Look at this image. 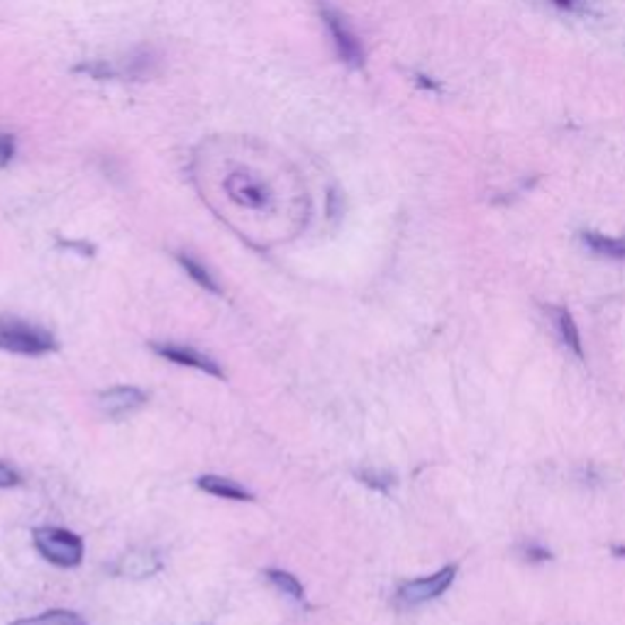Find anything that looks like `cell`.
Masks as SVG:
<instances>
[{
	"mask_svg": "<svg viewBox=\"0 0 625 625\" xmlns=\"http://www.w3.org/2000/svg\"><path fill=\"white\" fill-rule=\"evenodd\" d=\"M457 579V564H449V567H442L440 572L430 574V577H420V579L406 581L396 591V599L398 604L406 608L423 606L428 601L442 596Z\"/></svg>",
	"mask_w": 625,
	"mask_h": 625,
	"instance_id": "277c9868",
	"label": "cell"
},
{
	"mask_svg": "<svg viewBox=\"0 0 625 625\" xmlns=\"http://www.w3.org/2000/svg\"><path fill=\"white\" fill-rule=\"evenodd\" d=\"M247 154V159L233 161L227 159L230 169L225 171V176L220 179L225 198L240 210H250V213H274L278 203V193L271 179L261 176L260 171H254L257 161L250 159L252 152Z\"/></svg>",
	"mask_w": 625,
	"mask_h": 625,
	"instance_id": "6da1fadb",
	"label": "cell"
},
{
	"mask_svg": "<svg viewBox=\"0 0 625 625\" xmlns=\"http://www.w3.org/2000/svg\"><path fill=\"white\" fill-rule=\"evenodd\" d=\"M613 554H618V557H625V547L623 545H616V547H613Z\"/></svg>",
	"mask_w": 625,
	"mask_h": 625,
	"instance_id": "ffe728a7",
	"label": "cell"
},
{
	"mask_svg": "<svg viewBox=\"0 0 625 625\" xmlns=\"http://www.w3.org/2000/svg\"><path fill=\"white\" fill-rule=\"evenodd\" d=\"M152 352L157 357L171 362V364L188 366V369H198V372L215 376V379H225L223 366L218 364L210 355L196 347L179 345V342H152Z\"/></svg>",
	"mask_w": 625,
	"mask_h": 625,
	"instance_id": "8992f818",
	"label": "cell"
},
{
	"mask_svg": "<svg viewBox=\"0 0 625 625\" xmlns=\"http://www.w3.org/2000/svg\"><path fill=\"white\" fill-rule=\"evenodd\" d=\"M581 240L589 247L591 252H596L601 257L608 260H625V240L618 237H608L601 233H581Z\"/></svg>",
	"mask_w": 625,
	"mask_h": 625,
	"instance_id": "7c38bea8",
	"label": "cell"
},
{
	"mask_svg": "<svg viewBox=\"0 0 625 625\" xmlns=\"http://www.w3.org/2000/svg\"><path fill=\"white\" fill-rule=\"evenodd\" d=\"M10 625H86V621L79 613H73V611L54 608V611L39 613L35 618H22V621H15V623Z\"/></svg>",
	"mask_w": 625,
	"mask_h": 625,
	"instance_id": "5bb4252c",
	"label": "cell"
},
{
	"mask_svg": "<svg viewBox=\"0 0 625 625\" xmlns=\"http://www.w3.org/2000/svg\"><path fill=\"white\" fill-rule=\"evenodd\" d=\"M20 484H22V476H20L18 469L0 462V489H13V486H20Z\"/></svg>",
	"mask_w": 625,
	"mask_h": 625,
	"instance_id": "ac0fdd59",
	"label": "cell"
},
{
	"mask_svg": "<svg viewBox=\"0 0 625 625\" xmlns=\"http://www.w3.org/2000/svg\"><path fill=\"white\" fill-rule=\"evenodd\" d=\"M96 403H98V411L106 418L123 420L147 406V393L142 389H137V386H113L107 391H100Z\"/></svg>",
	"mask_w": 625,
	"mask_h": 625,
	"instance_id": "52a82bcc",
	"label": "cell"
},
{
	"mask_svg": "<svg viewBox=\"0 0 625 625\" xmlns=\"http://www.w3.org/2000/svg\"><path fill=\"white\" fill-rule=\"evenodd\" d=\"M56 347V338L42 325L13 315H0V349L22 357H42Z\"/></svg>",
	"mask_w": 625,
	"mask_h": 625,
	"instance_id": "7a4b0ae2",
	"label": "cell"
},
{
	"mask_svg": "<svg viewBox=\"0 0 625 625\" xmlns=\"http://www.w3.org/2000/svg\"><path fill=\"white\" fill-rule=\"evenodd\" d=\"M264 577H267V581L274 586L277 591H281L284 596H288V599L298 601V604H304L305 601V589L301 581L295 579L291 572H284V569H267L264 572Z\"/></svg>",
	"mask_w": 625,
	"mask_h": 625,
	"instance_id": "4fadbf2b",
	"label": "cell"
},
{
	"mask_svg": "<svg viewBox=\"0 0 625 625\" xmlns=\"http://www.w3.org/2000/svg\"><path fill=\"white\" fill-rule=\"evenodd\" d=\"M35 550L54 567H79L83 562V540L66 527L42 526L32 530Z\"/></svg>",
	"mask_w": 625,
	"mask_h": 625,
	"instance_id": "3957f363",
	"label": "cell"
},
{
	"mask_svg": "<svg viewBox=\"0 0 625 625\" xmlns=\"http://www.w3.org/2000/svg\"><path fill=\"white\" fill-rule=\"evenodd\" d=\"M359 482L366 484V486H372L374 492H381V493H389V489H391L393 479L389 476V474H379V472H359Z\"/></svg>",
	"mask_w": 625,
	"mask_h": 625,
	"instance_id": "9a60e30c",
	"label": "cell"
},
{
	"mask_svg": "<svg viewBox=\"0 0 625 625\" xmlns=\"http://www.w3.org/2000/svg\"><path fill=\"white\" fill-rule=\"evenodd\" d=\"M547 312H550V318H552L554 330H557V335H560V339H562L564 347L569 349L577 359H584L581 335H579V328H577V322H574L572 312L567 311L564 305H547Z\"/></svg>",
	"mask_w": 625,
	"mask_h": 625,
	"instance_id": "9c48e42d",
	"label": "cell"
},
{
	"mask_svg": "<svg viewBox=\"0 0 625 625\" xmlns=\"http://www.w3.org/2000/svg\"><path fill=\"white\" fill-rule=\"evenodd\" d=\"M176 261H179L181 269L186 271L188 277L193 278V284H198L201 288H206V291H210V294H223V288H220V284H218V278L210 274V269H208L203 261H198L196 257H191V254H186V252H179V254H176Z\"/></svg>",
	"mask_w": 625,
	"mask_h": 625,
	"instance_id": "8fae6325",
	"label": "cell"
},
{
	"mask_svg": "<svg viewBox=\"0 0 625 625\" xmlns=\"http://www.w3.org/2000/svg\"><path fill=\"white\" fill-rule=\"evenodd\" d=\"M520 550H523V557H526L527 562H547V560H552V552L547 547L537 545V543H526Z\"/></svg>",
	"mask_w": 625,
	"mask_h": 625,
	"instance_id": "e0dca14e",
	"label": "cell"
},
{
	"mask_svg": "<svg viewBox=\"0 0 625 625\" xmlns=\"http://www.w3.org/2000/svg\"><path fill=\"white\" fill-rule=\"evenodd\" d=\"M198 489L201 492L210 493L215 499H227V501H254V493L247 492L244 486H240L233 479H225V476H218V474H206L198 479Z\"/></svg>",
	"mask_w": 625,
	"mask_h": 625,
	"instance_id": "30bf717a",
	"label": "cell"
},
{
	"mask_svg": "<svg viewBox=\"0 0 625 625\" xmlns=\"http://www.w3.org/2000/svg\"><path fill=\"white\" fill-rule=\"evenodd\" d=\"M552 3L562 10H579V3H577V0H552Z\"/></svg>",
	"mask_w": 625,
	"mask_h": 625,
	"instance_id": "d6986e66",
	"label": "cell"
},
{
	"mask_svg": "<svg viewBox=\"0 0 625 625\" xmlns=\"http://www.w3.org/2000/svg\"><path fill=\"white\" fill-rule=\"evenodd\" d=\"M161 569V557L154 550H130L116 564V574L123 579H150Z\"/></svg>",
	"mask_w": 625,
	"mask_h": 625,
	"instance_id": "ba28073f",
	"label": "cell"
},
{
	"mask_svg": "<svg viewBox=\"0 0 625 625\" xmlns=\"http://www.w3.org/2000/svg\"><path fill=\"white\" fill-rule=\"evenodd\" d=\"M15 150H18V147H15V137L0 130V169H5L10 161H13Z\"/></svg>",
	"mask_w": 625,
	"mask_h": 625,
	"instance_id": "2e32d148",
	"label": "cell"
},
{
	"mask_svg": "<svg viewBox=\"0 0 625 625\" xmlns=\"http://www.w3.org/2000/svg\"><path fill=\"white\" fill-rule=\"evenodd\" d=\"M321 18L330 32L332 42H335V49H338V56L342 62L352 66V69H362L364 66V47L357 39V35L352 32V27L347 25V20L339 15L338 10L330 8L328 3L321 0Z\"/></svg>",
	"mask_w": 625,
	"mask_h": 625,
	"instance_id": "5b68a950",
	"label": "cell"
}]
</instances>
